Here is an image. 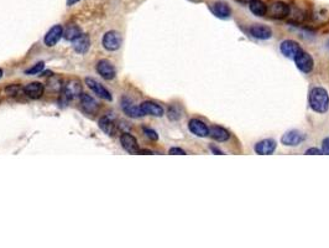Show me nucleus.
<instances>
[{"instance_id":"f257e3e1","label":"nucleus","mask_w":329,"mask_h":248,"mask_svg":"<svg viewBox=\"0 0 329 248\" xmlns=\"http://www.w3.org/2000/svg\"><path fill=\"white\" fill-rule=\"evenodd\" d=\"M308 104L311 109L318 114H323L329 109V94L323 87H315L308 94Z\"/></svg>"},{"instance_id":"f03ea898","label":"nucleus","mask_w":329,"mask_h":248,"mask_svg":"<svg viewBox=\"0 0 329 248\" xmlns=\"http://www.w3.org/2000/svg\"><path fill=\"white\" fill-rule=\"evenodd\" d=\"M295 64L297 66V69L300 70L303 74H310L312 72L313 67H315V60L311 56L308 52H306L305 50H301L297 55L295 56Z\"/></svg>"},{"instance_id":"7ed1b4c3","label":"nucleus","mask_w":329,"mask_h":248,"mask_svg":"<svg viewBox=\"0 0 329 248\" xmlns=\"http://www.w3.org/2000/svg\"><path fill=\"white\" fill-rule=\"evenodd\" d=\"M82 94V84L78 80H69L66 84H64L62 87V96L67 99V101H71V99L79 98Z\"/></svg>"},{"instance_id":"20e7f679","label":"nucleus","mask_w":329,"mask_h":248,"mask_svg":"<svg viewBox=\"0 0 329 248\" xmlns=\"http://www.w3.org/2000/svg\"><path fill=\"white\" fill-rule=\"evenodd\" d=\"M102 45L107 51H117L122 45V36L117 31L105 32L102 39Z\"/></svg>"},{"instance_id":"39448f33","label":"nucleus","mask_w":329,"mask_h":248,"mask_svg":"<svg viewBox=\"0 0 329 248\" xmlns=\"http://www.w3.org/2000/svg\"><path fill=\"white\" fill-rule=\"evenodd\" d=\"M306 139V135L303 133H301L300 130H288L281 138V143H282L285 147H298L300 144H302Z\"/></svg>"},{"instance_id":"423d86ee","label":"nucleus","mask_w":329,"mask_h":248,"mask_svg":"<svg viewBox=\"0 0 329 248\" xmlns=\"http://www.w3.org/2000/svg\"><path fill=\"white\" fill-rule=\"evenodd\" d=\"M85 83H87L88 88L92 89V91L94 92L98 97H99V98L104 99V101H109V102L113 99L110 92L108 91V89L105 88L102 83H99L97 80L92 79V77H88V79H85Z\"/></svg>"},{"instance_id":"0eeeda50","label":"nucleus","mask_w":329,"mask_h":248,"mask_svg":"<svg viewBox=\"0 0 329 248\" xmlns=\"http://www.w3.org/2000/svg\"><path fill=\"white\" fill-rule=\"evenodd\" d=\"M188 130L192 133L193 135L199 138L209 137V128L203 121L197 118H193L188 122Z\"/></svg>"},{"instance_id":"6e6552de","label":"nucleus","mask_w":329,"mask_h":248,"mask_svg":"<svg viewBox=\"0 0 329 248\" xmlns=\"http://www.w3.org/2000/svg\"><path fill=\"white\" fill-rule=\"evenodd\" d=\"M95 70H97V72L103 77V79L108 80V81L115 79V75H117V72H115V67L113 66L112 62L108 61V60H99V61L97 62Z\"/></svg>"},{"instance_id":"1a4fd4ad","label":"nucleus","mask_w":329,"mask_h":248,"mask_svg":"<svg viewBox=\"0 0 329 248\" xmlns=\"http://www.w3.org/2000/svg\"><path fill=\"white\" fill-rule=\"evenodd\" d=\"M120 144H122V147L124 148L128 153H130V154H139L140 153L137 139L134 135L129 134V133H123V134L120 135Z\"/></svg>"},{"instance_id":"9d476101","label":"nucleus","mask_w":329,"mask_h":248,"mask_svg":"<svg viewBox=\"0 0 329 248\" xmlns=\"http://www.w3.org/2000/svg\"><path fill=\"white\" fill-rule=\"evenodd\" d=\"M276 148H277V143H276V140L270 139V138L260 140V142H258L255 145H254V150H255V153L260 155L273 154Z\"/></svg>"},{"instance_id":"9b49d317","label":"nucleus","mask_w":329,"mask_h":248,"mask_svg":"<svg viewBox=\"0 0 329 248\" xmlns=\"http://www.w3.org/2000/svg\"><path fill=\"white\" fill-rule=\"evenodd\" d=\"M122 109L128 117H132V118H141V117L145 116L141 107L135 106L132 99L128 98V97H124L122 99Z\"/></svg>"},{"instance_id":"f8f14e48","label":"nucleus","mask_w":329,"mask_h":248,"mask_svg":"<svg viewBox=\"0 0 329 248\" xmlns=\"http://www.w3.org/2000/svg\"><path fill=\"white\" fill-rule=\"evenodd\" d=\"M64 36V29H62L61 25H55L51 29L47 31V34L45 35L44 42L47 47H54L57 42L60 41V39Z\"/></svg>"},{"instance_id":"ddd939ff","label":"nucleus","mask_w":329,"mask_h":248,"mask_svg":"<svg viewBox=\"0 0 329 248\" xmlns=\"http://www.w3.org/2000/svg\"><path fill=\"white\" fill-rule=\"evenodd\" d=\"M280 50L281 52H282L283 56L287 57V59L293 60L296 55L302 50V47L300 46L298 42L293 41V40H285V41H282V44H281Z\"/></svg>"},{"instance_id":"4468645a","label":"nucleus","mask_w":329,"mask_h":248,"mask_svg":"<svg viewBox=\"0 0 329 248\" xmlns=\"http://www.w3.org/2000/svg\"><path fill=\"white\" fill-rule=\"evenodd\" d=\"M249 34L258 40H268L272 37V30L265 25H253L249 29Z\"/></svg>"},{"instance_id":"2eb2a0df","label":"nucleus","mask_w":329,"mask_h":248,"mask_svg":"<svg viewBox=\"0 0 329 248\" xmlns=\"http://www.w3.org/2000/svg\"><path fill=\"white\" fill-rule=\"evenodd\" d=\"M290 6H288L286 2L283 1H277L275 4L271 5V7L268 9L267 12H270L271 16L275 17V19H285L290 15Z\"/></svg>"},{"instance_id":"dca6fc26","label":"nucleus","mask_w":329,"mask_h":248,"mask_svg":"<svg viewBox=\"0 0 329 248\" xmlns=\"http://www.w3.org/2000/svg\"><path fill=\"white\" fill-rule=\"evenodd\" d=\"M24 93L31 99H39L44 96L45 86L40 82H31L24 87Z\"/></svg>"},{"instance_id":"f3484780","label":"nucleus","mask_w":329,"mask_h":248,"mask_svg":"<svg viewBox=\"0 0 329 248\" xmlns=\"http://www.w3.org/2000/svg\"><path fill=\"white\" fill-rule=\"evenodd\" d=\"M210 11L215 15L217 17L223 20H227L232 16V9L229 5L224 1H217L210 6Z\"/></svg>"},{"instance_id":"a211bd4d","label":"nucleus","mask_w":329,"mask_h":248,"mask_svg":"<svg viewBox=\"0 0 329 248\" xmlns=\"http://www.w3.org/2000/svg\"><path fill=\"white\" fill-rule=\"evenodd\" d=\"M140 107H141L142 112L145 113V116H152V117H162L165 114V111L164 108H162L160 104L155 103V102H151V101H146L144 102V103L140 104Z\"/></svg>"},{"instance_id":"6ab92c4d","label":"nucleus","mask_w":329,"mask_h":248,"mask_svg":"<svg viewBox=\"0 0 329 248\" xmlns=\"http://www.w3.org/2000/svg\"><path fill=\"white\" fill-rule=\"evenodd\" d=\"M79 101H81V106L82 108L84 109L85 113H89V114H95L98 111V103L97 101H95L93 97L88 96V94L85 93H82L81 97H79Z\"/></svg>"},{"instance_id":"aec40b11","label":"nucleus","mask_w":329,"mask_h":248,"mask_svg":"<svg viewBox=\"0 0 329 248\" xmlns=\"http://www.w3.org/2000/svg\"><path fill=\"white\" fill-rule=\"evenodd\" d=\"M209 137L217 142L223 143L230 139V133L220 125H213L209 129Z\"/></svg>"},{"instance_id":"412c9836","label":"nucleus","mask_w":329,"mask_h":248,"mask_svg":"<svg viewBox=\"0 0 329 248\" xmlns=\"http://www.w3.org/2000/svg\"><path fill=\"white\" fill-rule=\"evenodd\" d=\"M73 44L74 51L78 52V54H85V52L89 50L90 47V37L87 34H82L81 36L77 37L74 41H72Z\"/></svg>"},{"instance_id":"4be33fe9","label":"nucleus","mask_w":329,"mask_h":248,"mask_svg":"<svg viewBox=\"0 0 329 248\" xmlns=\"http://www.w3.org/2000/svg\"><path fill=\"white\" fill-rule=\"evenodd\" d=\"M249 9H250V11L253 12L255 16L260 17L265 16L268 11L267 5L263 1H261V0H251V1L249 2Z\"/></svg>"},{"instance_id":"5701e85b","label":"nucleus","mask_w":329,"mask_h":248,"mask_svg":"<svg viewBox=\"0 0 329 248\" xmlns=\"http://www.w3.org/2000/svg\"><path fill=\"white\" fill-rule=\"evenodd\" d=\"M99 128L105 134L110 135V137L115 135V133H117V125L114 124V122L109 117H102L99 119Z\"/></svg>"},{"instance_id":"b1692460","label":"nucleus","mask_w":329,"mask_h":248,"mask_svg":"<svg viewBox=\"0 0 329 248\" xmlns=\"http://www.w3.org/2000/svg\"><path fill=\"white\" fill-rule=\"evenodd\" d=\"M82 35L81 27H78L77 25H68L66 27V30L64 31V37L68 41H74L77 37H79Z\"/></svg>"},{"instance_id":"393cba45","label":"nucleus","mask_w":329,"mask_h":248,"mask_svg":"<svg viewBox=\"0 0 329 248\" xmlns=\"http://www.w3.org/2000/svg\"><path fill=\"white\" fill-rule=\"evenodd\" d=\"M167 117L170 121H178V119L182 118V109H181L180 106H177V104H171V106L168 107Z\"/></svg>"},{"instance_id":"a878e982","label":"nucleus","mask_w":329,"mask_h":248,"mask_svg":"<svg viewBox=\"0 0 329 248\" xmlns=\"http://www.w3.org/2000/svg\"><path fill=\"white\" fill-rule=\"evenodd\" d=\"M44 67H45V64L42 61H40V62H37V64H35L32 67L27 69L26 71H25V74L26 75H39L40 72H42Z\"/></svg>"},{"instance_id":"bb28decb","label":"nucleus","mask_w":329,"mask_h":248,"mask_svg":"<svg viewBox=\"0 0 329 248\" xmlns=\"http://www.w3.org/2000/svg\"><path fill=\"white\" fill-rule=\"evenodd\" d=\"M144 133H145V135H146V137L149 138V139H151V140H157V139H159V134H157V132H156V130L151 129V128L145 127L144 128Z\"/></svg>"},{"instance_id":"cd10ccee","label":"nucleus","mask_w":329,"mask_h":248,"mask_svg":"<svg viewBox=\"0 0 329 248\" xmlns=\"http://www.w3.org/2000/svg\"><path fill=\"white\" fill-rule=\"evenodd\" d=\"M306 154L307 155H322L323 152H322V149H320V148H308V149L306 150Z\"/></svg>"},{"instance_id":"c85d7f7f","label":"nucleus","mask_w":329,"mask_h":248,"mask_svg":"<svg viewBox=\"0 0 329 248\" xmlns=\"http://www.w3.org/2000/svg\"><path fill=\"white\" fill-rule=\"evenodd\" d=\"M168 153H170V154H172V155H186L185 150L181 149V148H177V147L171 148V149L168 150Z\"/></svg>"},{"instance_id":"c756f323","label":"nucleus","mask_w":329,"mask_h":248,"mask_svg":"<svg viewBox=\"0 0 329 248\" xmlns=\"http://www.w3.org/2000/svg\"><path fill=\"white\" fill-rule=\"evenodd\" d=\"M322 152L323 154H329V137L325 138L322 142Z\"/></svg>"},{"instance_id":"7c9ffc66","label":"nucleus","mask_w":329,"mask_h":248,"mask_svg":"<svg viewBox=\"0 0 329 248\" xmlns=\"http://www.w3.org/2000/svg\"><path fill=\"white\" fill-rule=\"evenodd\" d=\"M209 149L212 150L213 153H214V154H217V155H219V154H223V152L220 149H218L217 147H214V145H210L209 147Z\"/></svg>"},{"instance_id":"2f4dec72","label":"nucleus","mask_w":329,"mask_h":248,"mask_svg":"<svg viewBox=\"0 0 329 248\" xmlns=\"http://www.w3.org/2000/svg\"><path fill=\"white\" fill-rule=\"evenodd\" d=\"M79 1H81V0H67V5H68V6H72V5L77 4V2Z\"/></svg>"},{"instance_id":"473e14b6","label":"nucleus","mask_w":329,"mask_h":248,"mask_svg":"<svg viewBox=\"0 0 329 248\" xmlns=\"http://www.w3.org/2000/svg\"><path fill=\"white\" fill-rule=\"evenodd\" d=\"M1 77H2V70L0 69V79H1Z\"/></svg>"},{"instance_id":"72a5a7b5","label":"nucleus","mask_w":329,"mask_h":248,"mask_svg":"<svg viewBox=\"0 0 329 248\" xmlns=\"http://www.w3.org/2000/svg\"><path fill=\"white\" fill-rule=\"evenodd\" d=\"M327 46H328V49H329V41L327 42Z\"/></svg>"}]
</instances>
